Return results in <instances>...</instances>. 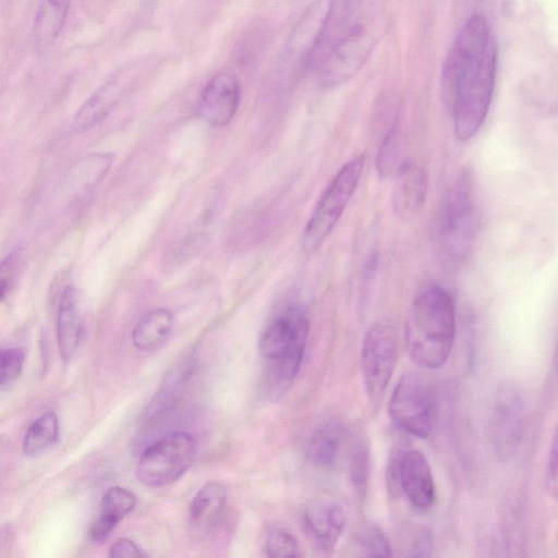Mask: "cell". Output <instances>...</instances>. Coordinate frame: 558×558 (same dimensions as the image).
Instances as JSON below:
<instances>
[{"label":"cell","mask_w":558,"mask_h":558,"mask_svg":"<svg viewBox=\"0 0 558 558\" xmlns=\"http://www.w3.org/2000/svg\"><path fill=\"white\" fill-rule=\"evenodd\" d=\"M522 404L513 391L499 395L489 422L490 438L496 451L507 457L518 446L522 434Z\"/></svg>","instance_id":"cell-14"},{"label":"cell","mask_w":558,"mask_h":558,"mask_svg":"<svg viewBox=\"0 0 558 558\" xmlns=\"http://www.w3.org/2000/svg\"><path fill=\"white\" fill-rule=\"evenodd\" d=\"M401 144L396 120L387 131L376 158L377 171L381 178L396 174L405 162L401 161Z\"/></svg>","instance_id":"cell-24"},{"label":"cell","mask_w":558,"mask_h":558,"mask_svg":"<svg viewBox=\"0 0 558 558\" xmlns=\"http://www.w3.org/2000/svg\"><path fill=\"white\" fill-rule=\"evenodd\" d=\"M228 515V493L223 484L210 481L194 495L187 512L190 531L196 538L218 532Z\"/></svg>","instance_id":"cell-12"},{"label":"cell","mask_w":558,"mask_h":558,"mask_svg":"<svg viewBox=\"0 0 558 558\" xmlns=\"http://www.w3.org/2000/svg\"><path fill=\"white\" fill-rule=\"evenodd\" d=\"M241 100V84L231 69H221L207 82L197 104V114L213 126H223L235 116Z\"/></svg>","instance_id":"cell-11"},{"label":"cell","mask_w":558,"mask_h":558,"mask_svg":"<svg viewBox=\"0 0 558 558\" xmlns=\"http://www.w3.org/2000/svg\"><path fill=\"white\" fill-rule=\"evenodd\" d=\"M545 487L551 497L558 498V424L548 452L545 469Z\"/></svg>","instance_id":"cell-29"},{"label":"cell","mask_w":558,"mask_h":558,"mask_svg":"<svg viewBox=\"0 0 558 558\" xmlns=\"http://www.w3.org/2000/svg\"><path fill=\"white\" fill-rule=\"evenodd\" d=\"M136 496L121 486L108 488L100 501V511L88 530V538L93 543L105 541L119 522L133 511Z\"/></svg>","instance_id":"cell-18"},{"label":"cell","mask_w":558,"mask_h":558,"mask_svg":"<svg viewBox=\"0 0 558 558\" xmlns=\"http://www.w3.org/2000/svg\"><path fill=\"white\" fill-rule=\"evenodd\" d=\"M365 155L351 158L322 193L302 235V250L311 255L317 252L342 216L360 182Z\"/></svg>","instance_id":"cell-4"},{"label":"cell","mask_w":558,"mask_h":558,"mask_svg":"<svg viewBox=\"0 0 558 558\" xmlns=\"http://www.w3.org/2000/svg\"><path fill=\"white\" fill-rule=\"evenodd\" d=\"M398 357L395 330L376 323L366 331L361 350V367L368 399L378 402L392 377Z\"/></svg>","instance_id":"cell-9"},{"label":"cell","mask_w":558,"mask_h":558,"mask_svg":"<svg viewBox=\"0 0 558 558\" xmlns=\"http://www.w3.org/2000/svg\"><path fill=\"white\" fill-rule=\"evenodd\" d=\"M356 543L363 556L391 557L392 549L381 529L375 523H366L360 530Z\"/></svg>","instance_id":"cell-25"},{"label":"cell","mask_w":558,"mask_h":558,"mask_svg":"<svg viewBox=\"0 0 558 558\" xmlns=\"http://www.w3.org/2000/svg\"><path fill=\"white\" fill-rule=\"evenodd\" d=\"M129 71L118 73L92 95L74 118L77 129H88L102 120L117 104L128 85Z\"/></svg>","instance_id":"cell-19"},{"label":"cell","mask_w":558,"mask_h":558,"mask_svg":"<svg viewBox=\"0 0 558 558\" xmlns=\"http://www.w3.org/2000/svg\"><path fill=\"white\" fill-rule=\"evenodd\" d=\"M25 361L21 348H3L0 354V386L1 389L10 386L21 375Z\"/></svg>","instance_id":"cell-28"},{"label":"cell","mask_w":558,"mask_h":558,"mask_svg":"<svg viewBox=\"0 0 558 558\" xmlns=\"http://www.w3.org/2000/svg\"><path fill=\"white\" fill-rule=\"evenodd\" d=\"M196 452L197 441L190 433L171 432L143 450L136 464V476L147 487L171 485L190 469Z\"/></svg>","instance_id":"cell-6"},{"label":"cell","mask_w":558,"mask_h":558,"mask_svg":"<svg viewBox=\"0 0 558 558\" xmlns=\"http://www.w3.org/2000/svg\"><path fill=\"white\" fill-rule=\"evenodd\" d=\"M263 548L268 557H298L301 555L300 546L294 535L279 526L267 530Z\"/></svg>","instance_id":"cell-26"},{"label":"cell","mask_w":558,"mask_h":558,"mask_svg":"<svg viewBox=\"0 0 558 558\" xmlns=\"http://www.w3.org/2000/svg\"><path fill=\"white\" fill-rule=\"evenodd\" d=\"M108 555L114 558L123 557H146L147 554L140 548L132 539L121 537L117 539L109 548Z\"/></svg>","instance_id":"cell-30"},{"label":"cell","mask_w":558,"mask_h":558,"mask_svg":"<svg viewBox=\"0 0 558 558\" xmlns=\"http://www.w3.org/2000/svg\"><path fill=\"white\" fill-rule=\"evenodd\" d=\"M473 228L472 184L469 173L461 172L446 199L439 220V239L449 259L459 262L468 255Z\"/></svg>","instance_id":"cell-8"},{"label":"cell","mask_w":558,"mask_h":558,"mask_svg":"<svg viewBox=\"0 0 558 558\" xmlns=\"http://www.w3.org/2000/svg\"><path fill=\"white\" fill-rule=\"evenodd\" d=\"M84 333V319L80 295L66 287L60 298L57 314V342L60 356L69 362L77 352Z\"/></svg>","instance_id":"cell-16"},{"label":"cell","mask_w":558,"mask_h":558,"mask_svg":"<svg viewBox=\"0 0 558 558\" xmlns=\"http://www.w3.org/2000/svg\"><path fill=\"white\" fill-rule=\"evenodd\" d=\"M341 0H315L299 20L288 43V56L306 65L337 23Z\"/></svg>","instance_id":"cell-10"},{"label":"cell","mask_w":558,"mask_h":558,"mask_svg":"<svg viewBox=\"0 0 558 558\" xmlns=\"http://www.w3.org/2000/svg\"><path fill=\"white\" fill-rule=\"evenodd\" d=\"M59 420L53 411H47L27 427L22 442L23 452L35 457L53 446L59 438Z\"/></svg>","instance_id":"cell-23"},{"label":"cell","mask_w":558,"mask_h":558,"mask_svg":"<svg viewBox=\"0 0 558 558\" xmlns=\"http://www.w3.org/2000/svg\"><path fill=\"white\" fill-rule=\"evenodd\" d=\"M399 485L409 502L420 511L435 501V484L430 465L416 449L402 450L399 458Z\"/></svg>","instance_id":"cell-13"},{"label":"cell","mask_w":558,"mask_h":558,"mask_svg":"<svg viewBox=\"0 0 558 558\" xmlns=\"http://www.w3.org/2000/svg\"><path fill=\"white\" fill-rule=\"evenodd\" d=\"M360 0H341L342 15H347L359 4ZM344 19V17H343Z\"/></svg>","instance_id":"cell-33"},{"label":"cell","mask_w":558,"mask_h":558,"mask_svg":"<svg viewBox=\"0 0 558 558\" xmlns=\"http://www.w3.org/2000/svg\"><path fill=\"white\" fill-rule=\"evenodd\" d=\"M69 11L68 0H41L34 21L35 43L51 45L60 35Z\"/></svg>","instance_id":"cell-22"},{"label":"cell","mask_w":558,"mask_h":558,"mask_svg":"<svg viewBox=\"0 0 558 558\" xmlns=\"http://www.w3.org/2000/svg\"><path fill=\"white\" fill-rule=\"evenodd\" d=\"M306 531L324 551L331 550L342 535L345 515L342 508L330 500H314L305 509Z\"/></svg>","instance_id":"cell-15"},{"label":"cell","mask_w":558,"mask_h":558,"mask_svg":"<svg viewBox=\"0 0 558 558\" xmlns=\"http://www.w3.org/2000/svg\"><path fill=\"white\" fill-rule=\"evenodd\" d=\"M456 332V311L451 295L439 286H429L413 301L407 344L411 360L423 368H438L448 360Z\"/></svg>","instance_id":"cell-2"},{"label":"cell","mask_w":558,"mask_h":558,"mask_svg":"<svg viewBox=\"0 0 558 558\" xmlns=\"http://www.w3.org/2000/svg\"><path fill=\"white\" fill-rule=\"evenodd\" d=\"M15 271V255L11 253L8 255L1 264L0 270V290L1 299L4 300L5 295L11 289Z\"/></svg>","instance_id":"cell-31"},{"label":"cell","mask_w":558,"mask_h":558,"mask_svg":"<svg viewBox=\"0 0 558 558\" xmlns=\"http://www.w3.org/2000/svg\"><path fill=\"white\" fill-rule=\"evenodd\" d=\"M368 450L362 440L353 442L350 450L349 468L352 484L360 495H364L368 481Z\"/></svg>","instance_id":"cell-27"},{"label":"cell","mask_w":558,"mask_h":558,"mask_svg":"<svg viewBox=\"0 0 558 558\" xmlns=\"http://www.w3.org/2000/svg\"><path fill=\"white\" fill-rule=\"evenodd\" d=\"M388 412L400 429L428 437L436 422V400L429 383L417 373L403 375L390 396Z\"/></svg>","instance_id":"cell-7"},{"label":"cell","mask_w":558,"mask_h":558,"mask_svg":"<svg viewBox=\"0 0 558 558\" xmlns=\"http://www.w3.org/2000/svg\"><path fill=\"white\" fill-rule=\"evenodd\" d=\"M378 38L379 24L374 20L350 26L324 56L318 68V83L325 88H335L350 81L363 68Z\"/></svg>","instance_id":"cell-5"},{"label":"cell","mask_w":558,"mask_h":558,"mask_svg":"<svg viewBox=\"0 0 558 558\" xmlns=\"http://www.w3.org/2000/svg\"><path fill=\"white\" fill-rule=\"evenodd\" d=\"M173 327L172 313L163 307L143 315L132 330L133 345L140 351H153L169 338Z\"/></svg>","instance_id":"cell-21"},{"label":"cell","mask_w":558,"mask_h":558,"mask_svg":"<svg viewBox=\"0 0 558 558\" xmlns=\"http://www.w3.org/2000/svg\"><path fill=\"white\" fill-rule=\"evenodd\" d=\"M308 333V317L300 306L286 308L262 331L258 352L264 368V386L270 396H281L293 384L302 363Z\"/></svg>","instance_id":"cell-3"},{"label":"cell","mask_w":558,"mask_h":558,"mask_svg":"<svg viewBox=\"0 0 558 558\" xmlns=\"http://www.w3.org/2000/svg\"><path fill=\"white\" fill-rule=\"evenodd\" d=\"M497 48L488 21L471 15L459 29L441 73V89L450 105L456 137L471 140L482 128L493 99Z\"/></svg>","instance_id":"cell-1"},{"label":"cell","mask_w":558,"mask_h":558,"mask_svg":"<svg viewBox=\"0 0 558 558\" xmlns=\"http://www.w3.org/2000/svg\"><path fill=\"white\" fill-rule=\"evenodd\" d=\"M427 175L425 171L411 162H404L396 173L393 187V208L403 220L413 218L425 203Z\"/></svg>","instance_id":"cell-17"},{"label":"cell","mask_w":558,"mask_h":558,"mask_svg":"<svg viewBox=\"0 0 558 558\" xmlns=\"http://www.w3.org/2000/svg\"><path fill=\"white\" fill-rule=\"evenodd\" d=\"M347 436L348 429L339 421L330 420L320 425L310 440V461L323 470L333 468L338 462Z\"/></svg>","instance_id":"cell-20"},{"label":"cell","mask_w":558,"mask_h":558,"mask_svg":"<svg viewBox=\"0 0 558 558\" xmlns=\"http://www.w3.org/2000/svg\"><path fill=\"white\" fill-rule=\"evenodd\" d=\"M410 556L413 557H426L430 555L433 550V538L428 532H422L413 541Z\"/></svg>","instance_id":"cell-32"}]
</instances>
